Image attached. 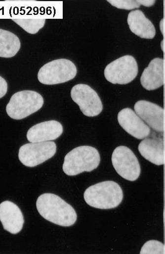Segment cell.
<instances>
[{
  "label": "cell",
  "instance_id": "6da1fadb",
  "mask_svg": "<svg viewBox=\"0 0 165 254\" xmlns=\"http://www.w3.org/2000/svg\"><path fill=\"white\" fill-rule=\"evenodd\" d=\"M38 212L47 221L62 227H70L76 223L75 210L64 199L53 193H44L36 203Z\"/></svg>",
  "mask_w": 165,
  "mask_h": 254
},
{
  "label": "cell",
  "instance_id": "7a4b0ae2",
  "mask_svg": "<svg viewBox=\"0 0 165 254\" xmlns=\"http://www.w3.org/2000/svg\"><path fill=\"white\" fill-rule=\"evenodd\" d=\"M84 198L91 207L101 209H112L122 202L124 192L118 183L113 181H106L87 189Z\"/></svg>",
  "mask_w": 165,
  "mask_h": 254
},
{
  "label": "cell",
  "instance_id": "3957f363",
  "mask_svg": "<svg viewBox=\"0 0 165 254\" xmlns=\"http://www.w3.org/2000/svg\"><path fill=\"white\" fill-rule=\"evenodd\" d=\"M100 163L98 150L90 146H81L66 155L62 169L68 176H76L84 172H92L98 167Z\"/></svg>",
  "mask_w": 165,
  "mask_h": 254
},
{
  "label": "cell",
  "instance_id": "277c9868",
  "mask_svg": "<svg viewBox=\"0 0 165 254\" xmlns=\"http://www.w3.org/2000/svg\"><path fill=\"white\" fill-rule=\"evenodd\" d=\"M44 101L38 92L25 90L15 93L6 106V112L11 119L20 120L36 113L42 107Z\"/></svg>",
  "mask_w": 165,
  "mask_h": 254
},
{
  "label": "cell",
  "instance_id": "5b68a950",
  "mask_svg": "<svg viewBox=\"0 0 165 254\" xmlns=\"http://www.w3.org/2000/svg\"><path fill=\"white\" fill-rule=\"evenodd\" d=\"M77 73V67L74 63L66 59H60L42 66L38 72V79L42 84H59L74 79Z\"/></svg>",
  "mask_w": 165,
  "mask_h": 254
},
{
  "label": "cell",
  "instance_id": "8992f818",
  "mask_svg": "<svg viewBox=\"0 0 165 254\" xmlns=\"http://www.w3.org/2000/svg\"><path fill=\"white\" fill-rule=\"evenodd\" d=\"M138 66L135 58L125 56L111 62L105 67L106 79L113 84H129L137 77Z\"/></svg>",
  "mask_w": 165,
  "mask_h": 254
},
{
  "label": "cell",
  "instance_id": "52a82bcc",
  "mask_svg": "<svg viewBox=\"0 0 165 254\" xmlns=\"http://www.w3.org/2000/svg\"><path fill=\"white\" fill-rule=\"evenodd\" d=\"M56 150L57 146L53 141L28 143L19 149L18 158L26 167H36L53 157Z\"/></svg>",
  "mask_w": 165,
  "mask_h": 254
},
{
  "label": "cell",
  "instance_id": "ba28073f",
  "mask_svg": "<svg viewBox=\"0 0 165 254\" xmlns=\"http://www.w3.org/2000/svg\"><path fill=\"white\" fill-rule=\"evenodd\" d=\"M112 163L116 172L124 179L134 182L141 173L139 161L133 151L125 146L116 148L112 155Z\"/></svg>",
  "mask_w": 165,
  "mask_h": 254
},
{
  "label": "cell",
  "instance_id": "9c48e42d",
  "mask_svg": "<svg viewBox=\"0 0 165 254\" xmlns=\"http://www.w3.org/2000/svg\"><path fill=\"white\" fill-rule=\"evenodd\" d=\"M71 96L73 101L79 106L81 111L87 117L99 115L103 106L97 92L86 84H77L72 87Z\"/></svg>",
  "mask_w": 165,
  "mask_h": 254
},
{
  "label": "cell",
  "instance_id": "30bf717a",
  "mask_svg": "<svg viewBox=\"0 0 165 254\" xmlns=\"http://www.w3.org/2000/svg\"><path fill=\"white\" fill-rule=\"evenodd\" d=\"M135 114L150 127L158 132L165 130V111L162 107L151 102L140 100L136 102Z\"/></svg>",
  "mask_w": 165,
  "mask_h": 254
},
{
  "label": "cell",
  "instance_id": "8fae6325",
  "mask_svg": "<svg viewBox=\"0 0 165 254\" xmlns=\"http://www.w3.org/2000/svg\"><path fill=\"white\" fill-rule=\"evenodd\" d=\"M118 119L122 128L135 138L143 139L150 133V127L132 109L127 108L121 110Z\"/></svg>",
  "mask_w": 165,
  "mask_h": 254
},
{
  "label": "cell",
  "instance_id": "7c38bea8",
  "mask_svg": "<svg viewBox=\"0 0 165 254\" xmlns=\"http://www.w3.org/2000/svg\"><path fill=\"white\" fill-rule=\"evenodd\" d=\"M63 130V126L59 122H43L31 127L28 131L27 138L32 143L53 140L60 137Z\"/></svg>",
  "mask_w": 165,
  "mask_h": 254
},
{
  "label": "cell",
  "instance_id": "4fadbf2b",
  "mask_svg": "<svg viewBox=\"0 0 165 254\" xmlns=\"http://www.w3.org/2000/svg\"><path fill=\"white\" fill-rule=\"evenodd\" d=\"M0 221L4 230L13 234L20 232L24 223L20 208L15 203L8 201L0 204Z\"/></svg>",
  "mask_w": 165,
  "mask_h": 254
},
{
  "label": "cell",
  "instance_id": "5bb4252c",
  "mask_svg": "<svg viewBox=\"0 0 165 254\" xmlns=\"http://www.w3.org/2000/svg\"><path fill=\"white\" fill-rule=\"evenodd\" d=\"M165 62L163 59L155 58L145 68L140 77V82L145 89L153 91L164 84Z\"/></svg>",
  "mask_w": 165,
  "mask_h": 254
},
{
  "label": "cell",
  "instance_id": "9a60e30c",
  "mask_svg": "<svg viewBox=\"0 0 165 254\" xmlns=\"http://www.w3.org/2000/svg\"><path fill=\"white\" fill-rule=\"evenodd\" d=\"M127 22L130 31L141 38L152 40L156 35L154 24L139 9L129 13Z\"/></svg>",
  "mask_w": 165,
  "mask_h": 254
},
{
  "label": "cell",
  "instance_id": "2e32d148",
  "mask_svg": "<svg viewBox=\"0 0 165 254\" xmlns=\"http://www.w3.org/2000/svg\"><path fill=\"white\" fill-rule=\"evenodd\" d=\"M138 150L140 154L150 163L157 165L164 164V139L157 137L145 139L140 143Z\"/></svg>",
  "mask_w": 165,
  "mask_h": 254
},
{
  "label": "cell",
  "instance_id": "e0dca14e",
  "mask_svg": "<svg viewBox=\"0 0 165 254\" xmlns=\"http://www.w3.org/2000/svg\"><path fill=\"white\" fill-rule=\"evenodd\" d=\"M19 38L13 33L0 29V57L15 56L21 48Z\"/></svg>",
  "mask_w": 165,
  "mask_h": 254
},
{
  "label": "cell",
  "instance_id": "ac0fdd59",
  "mask_svg": "<svg viewBox=\"0 0 165 254\" xmlns=\"http://www.w3.org/2000/svg\"><path fill=\"white\" fill-rule=\"evenodd\" d=\"M18 26L31 35H35L45 25V19H12Z\"/></svg>",
  "mask_w": 165,
  "mask_h": 254
},
{
  "label": "cell",
  "instance_id": "d6986e66",
  "mask_svg": "<svg viewBox=\"0 0 165 254\" xmlns=\"http://www.w3.org/2000/svg\"><path fill=\"white\" fill-rule=\"evenodd\" d=\"M140 254H165L164 244L158 241H149L144 244Z\"/></svg>",
  "mask_w": 165,
  "mask_h": 254
},
{
  "label": "cell",
  "instance_id": "ffe728a7",
  "mask_svg": "<svg viewBox=\"0 0 165 254\" xmlns=\"http://www.w3.org/2000/svg\"><path fill=\"white\" fill-rule=\"evenodd\" d=\"M108 2L117 8L126 10H132L140 6L137 0H108Z\"/></svg>",
  "mask_w": 165,
  "mask_h": 254
},
{
  "label": "cell",
  "instance_id": "44dd1931",
  "mask_svg": "<svg viewBox=\"0 0 165 254\" xmlns=\"http://www.w3.org/2000/svg\"><path fill=\"white\" fill-rule=\"evenodd\" d=\"M8 90V85L5 79L0 76V99L6 95Z\"/></svg>",
  "mask_w": 165,
  "mask_h": 254
},
{
  "label": "cell",
  "instance_id": "7402d4cb",
  "mask_svg": "<svg viewBox=\"0 0 165 254\" xmlns=\"http://www.w3.org/2000/svg\"><path fill=\"white\" fill-rule=\"evenodd\" d=\"M139 5H143L145 7H151L154 5L155 3L154 0H137Z\"/></svg>",
  "mask_w": 165,
  "mask_h": 254
},
{
  "label": "cell",
  "instance_id": "603a6c76",
  "mask_svg": "<svg viewBox=\"0 0 165 254\" xmlns=\"http://www.w3.org/2000/svg\"><path fill=\"white\" fill-rule=\"evenodd\" d=\"M160 31H161L163 36L165 37V18H163L160 22Z\"/></svg>",
  "mask_w": 165,
  "mask_h": 254
},
{
  "label": "cell",
  "instance_id": "cb8c5ba5",
  "mask_svg": "<svg viewBox=\"0 0 165 254\" xmlns=\"http://www.w3.org/2000/svg\"><path fill=\"white\" fill-rule=\"evenodd\" d=\"M161 47L162 49V51L163 52H165V39H164L163 41H162L161 43Z\"/></svg>",
  "mask_w": 165,
  "mask_h": 254
}]
</instances>
